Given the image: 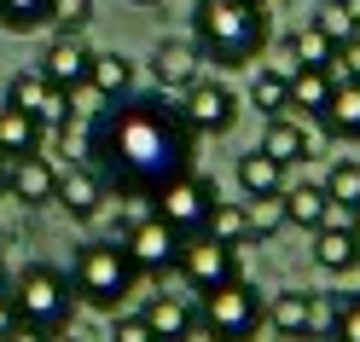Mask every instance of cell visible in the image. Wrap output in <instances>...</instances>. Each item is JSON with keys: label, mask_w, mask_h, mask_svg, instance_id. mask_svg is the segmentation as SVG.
Returning <instances> with one entry per match:
<instances>
[{"label": "cell", "mask_w": 360, "mask_h": 342, "mask_svg": "<svg viewBox=\"0 0 360 342\" xmlns=\"http://www.w3.org/2000/svg\"><path fill=\"white\" fill-rule=\"evenodd\" d=\"M12 308L24 325L35 331H64L70 325V313H76V290H70V272L53 267V261H30L24 272L12 279Z\"/></svg>", "instance_id": "cell-5"}, {"label": "cell", "mask_w": 360, "mask_h": 342, "mask_svg": "<svg viewBox=\"0 0 360 342\" xmlns=\"http://www.w3.org/2000/svg\"><path fill=\"white\" fill-rule=\"evenodd\" d=\"M343 296V290H337ZM331 342H360V296H343V308H337V331Z\"/></svg>", "instance_id": "cell-33"}, {"label": "cell", "mask_w": 360, "mask_h": 342, "mask_svg": "<svg viewBox=\"0 0 360 342\" xmlns=\"http://www.w3.org/2000/svg\"><path fill=\"white\" fill-rule=\"evenodd\" d=\"M285 221L290 226H302V232H320V221H326V186H308V180H302V186H290V180H285Z\"/></svg>", "instance_id": "cell-23"}, {"label": "cell", "mask_w": 360, "mask_h": 342, "mask_svg": "<svg viewBox=\"0 0 360 342\" xmlns=\"http://www.w3.org/2000/svg\"><path fill=\"white\" fill-rule=\"evenodd\" d=\"M267 41H274V29L256 0H198L192 6V47L204 53V64L244 70L262 58Z\"/></svg>", "instance_id": "cell-2"}, {"label": "cell", "mask_w": 360, "mask_h": 342, "mask_svg": "<svg viewBox=\"0 0 360 342\" xmlns=\"http://www.w3.org/2000/svg\"><path fill=\"white\" fill-rule=\"evenodd\" d=\"M87 93L94 99H128L134 93V58L122 53H94V70H87Z\"/></svg>", "instance_id": "cell-19"}, {"label": "cell", "mask_w": 360, "mask_h": 342, "mask_svg": "<svg viewBox=\"0 0 360 342\" xmlns=\"http://www.w3.org/2000/svg\"><path fill=\"white\" fill-rule=\"evenodd\" d=\"M331 76H337V81H360V35H349L343 47H337V58H331Z\"/></svg>", "instance_id": "cell-35"}, {"label": "cell", "mask_w": 360, "mask_h": 342, "mask_svg": "<svg viewBox=\"0 0 360 342\" xmlns=\"http://www.w3.org/2000/svg\"><path fill=\"white\" fill-rule=\"evenodd\" d=\"M0 244H6V221H0Z\"/></svg>", "instance_id": "cell-45"}, {"label": "cell", "mask_w": 360, "mask_h": 342, "mask_svg": "<svg viewBox=\"0 0 360 342\" xmlns=\"http://www.w3.org/2000/svg\"><path fill=\"white\" fill-rule=\"evenodd\" d=\"M12 290V272H6V261H0V296H6Z\"/></svg>", "instance_id": "cell-41"}, {"label": "cell", "mask_w": 360, "mask_h": 342, "mask_svg": "<svg viewBox=\"0 0 360 342\" xmlns=\"http://www.w3.org/2000/svg\"><path fill=\"white\" fill-rule=\"evenodd\" d=\"M331 58H337V41H331L326 29L302 24V29L285 35V64H279V70H285V76H290V70H331Z\"/></svg>", "instance_id": "cell-17"}, {"label": "cell", "mask_w": 360, "mask_h": 342, "mask_svg": "<svg viewBox=\"0 0 360 342\" xmlns=\"http://www.w3.org/2000/svg\"><path fill=\"white\" fill-rule=\"evenodd\" d=\"M6 186H12V157H0V197H6Z\"/></svg>", "instance_id": "cell-40"}, {"label": "cell", "mask_w": 360, "mask_h": 342, "mask_svg": "<svg viewBox=\"0 0 360 342\" xmlns=\"http://www.w3.org/2000/svg\"><path fill=\"white\" fill-rule=\"evenodd\" d=\"M326 197L360 209V157H337V163L326 169Z\"/></svg>", "instance_id": "cell-30"}, {"label": "cell", "mask_w": 360, "mask_h": 342, "mask_svg": "<svg viewBox=\"0 0 360 342\" xmlns=\"http://www.w3.org/2000/svg\"><path fill=\"white\" fill-rule=\"evenodd\" d=\"M180 244H186V232H174L163 215H146V221L122 238V249L134 256V267H140V279H163V272H174Z\"/></svg>", "instance_id": "cell-9"}, {"label": "cell", "mask_w": 360, "mask_h": 342, "mask_svg": "<svg viewBox=\"0 0 360 342\" xmlns=\"http://www.w3.org/2000/svg\"><path fill=\"white\" fill-rule=\"evenodd\" d=\"M198 331L210 342H256V331L267 325V296L250 279H233L210 296H198Z\"/></svg>", "instance_id": "cell-4"}, {"label": "cell", "mask_w": 360, "mask_h": 342, "mask_svg": "<svg viewBox=\"0 0 360 342\" xmlns=\"http://www.w3.org/2000/svg\"><path fill=\"white\" fill-rule=\"evenodd\" d=\"M35 70L47 76L53 87L76 93V87H87V70H94V47L82 41V29H58V35L47 41V53H41Z\"/></svg>", "instance_id": "cell-11"}, {"label": "cell", "mask_w": 360, "mask_h": 342, "mask_svg": "<svg viewBox=\"0 0 360 342\" xmlns=\"http://www.w3.org/2000/svg\"><path fill=\"white\" fill-rule=\"evenodd\" d=\"M18 325H24V319H18V308H12V296H0V342H6Z\"/></svg>", "instance_id": "cell-37"}, {"label": "cell", "mask_w": 360, "mask_h": 342, "mask_svg": "<svg viewBox=\"0 0 360 342\" xmlns=\"http://www.w3.org/2000/svg\"><path fill=\"white\" fill-rule=\"evenodd\" d=\"M134 284H140V267H134V256L117 238L76 244V256H70V290H76V302L99 308V313H117L122 296H134Z\"/></svg>", "instance_id": "cell-3"}, {"label": "cell", "mask_w": 360, "mask_h": 342, "mask_svg": "<svg viewBox=\"0 0 360 342\" xmlns=\"http://www.w3.org/2000/svg\"><path fill=\"white\" fill-rule=\"evenodd\" d=\"M250 105L262 110V117H290V76L279 70V64H262V70L250 76Z\"/></svg>", "instance_id": "cell-24"}, {"label": "cell", "mask_w": 360, "mask_h": 342, "mask_svg": "<svg viewBox=\"0 0 360 342\" xmlns=\"http://www.w3.org/2000/svg\"><path fill=\"white\" fill-rule=\"evenodd\" d=\"M70 99H76V93L53 87L41 70H18V76L6 81V105H12V110H30L41 128H64V122H70V117H76Z\"/></svg>", "instance_id": "cell-10"}, {"label": "cell", "mask_w": 360, "mask_h": 342, "mask_svg": "<svg viewBox=\"0 0 360 342\" xmlns=\"http://www.w3.org/2000/svg\"><path fill=\"white\" fill-rule=\"evenodd\" d=\"M174 272L186 279L192 296H210V290H221V284L244 279V272H238V249H233V244H221V238H210V232H186Z\"/></svg>", "instance_id": "cell-7"}, {"label": "cell", "mask_w": 360, "mask_h": 342, "mask_svg": "<svg viewBox=\"0 0 360 342\" xmlns=\"http://www.w3.org/2000/svg\"><path fill=\"white\" fill-rule=\"evenodd\" d=\"M110 186H105V180H99V169L94 163H82V169H58V209H70V221H94L99 209H105V197Z\"/></svg>", "instance_id": "cell-14"}, {"label": "cell", "mask_w": 360, "mask_h": 342, "mask_svg": "<svg viewBox=\"0 0 360 342\" xmlns=\"http://www.w3.org/2000/svg\"><path fill=\"white\" fill-rule=\"evenodd\" d=\"M262 151L274 157V163L297 169L302 157H314V133L302 117H267V133H262Z\"/></svg>", "instance_id": "cell-16"}, {"label": "cell", "mask_w": 360, "mask_h": 342, "mask_svg": "<svg viewBox=\"0 0 360 342\" xmlns=\"http://www.w3.org/2000/svg\"><path fill=\"white\" fill-rule=\"evenodd\" d=\"M134 6H157V0H134Z\"/></svg>", "instance_id": "cell-46"}, {"label": "cell", "mask_w": 360, "mask_h": 342, "mask_svg": "<svg viewBox=\"0 0 360 342\" xmlns=\"http://www.w3.org/2000/svg\"><path fill=\"white\" fill-rule=\"evenodd\" d=\"M267 325H274L279 336H308V290H279L274 302H267Z\"/></svg>", "instance_id": "cell-26"}, {"label": "cell", "mask_w": 360, "mask_h": 342, "mask_svg": "<svg viewBox=\"0 0 360 342\" xmlns=\"http://www.w3.org/2000/svg\"><path fill=\"white\" fill-rule=\"evenodd\" d=\"M337 279H343V296H360V261H354V267H343Z\"/></svg>", "instance_id": "cell-38"}, {"label": "cell", "mask_w": 360, "mask_h": 342, "mask_svg": "<svg viewBox=\"0 0 360 342\" xmlns=\"http://www.w3.org/2000/svg\"><path fill=\"white\" fill-rule=\"evenodd\" d=\"M343 6H349V18H354V24H360V0H343Z\"/></svg>", "instance_id": "cell-43"}, {"label": "cell", "mask_w": 360, "mask_h": 342, "mask_svg": "<svg viewBox=\"0 0 360 342\" xmlns=\"http://www.w3.org/2000/svg\"><path fill=\"white\" fill-rule=\"evenodd\" d=\"M210 209H215V180H204L198 169H180L151 192V215H163L174 232H204Z\"/></svg>", "instance_id": "cell-6"}, {"label": "cell", "mask_w": 360, "mask_h": 342, "mask_svg": "<svg viewBox=\"0 0 360 342\" xmlns=\"http://www.w3.org/2000/svg\"><path fill=\"white\" fill-rule=\"evenodd\" d=\"M331 87H337L331 70H290V117L320 122V110H326V99H331Z\"/></svg>", "instance_id": "cell-20"}, {"label": "cell", "mask_w": 360, "mask_h": 342, "mask_svg": "<svg viewBox=\"0 0 360 342\" xmlns=\"http://www.w3.org/2000/svg\"><path fill=\"white\" fill-rule=\"evenodd\" d=\"M320 128L331 133V140H360V81H337L331 87V99L320 110Z\"/></svg>", "instance_id": "cell-18"}, {"label": "cell", "mask_w": 360, "mask_h": 342, "mask_svg": "<svg viewBox=\"0 0 360 342\" xmlns=\"http://www.w3.org/2000/svg\"><path fill=\"white\" fill-rule=\"evenodd\" d=\"M244 215H250V244H267V238H279L285 226H290L279 192H267V197H244Z\"/></svg>", "instance_id": "cell-28"}, {"label": "cell", "mask_w": 360, "mask_h": 342, "mask_svg": "<svg viewBox=\"0 0 360 342\" xmlns=\"http://www.w3.org/2000/svg\"><path fill=\"white\" fill-rule=\"evenodd\" d=\"M198 76H204V53L192 47V35L186 41H157V47H151V81H157V93H186Z\"/></svg>", "instance_id": "cell-12"}, {"label": "cell", "mask_w": 360, "mask_h": 342, "mask_svg": "<svg viewBox=\"0 0 360 342\" xmlns=\"http://www.w3.org/2000/svg\"><path fill=\"white\" fill-rule=\"evenodd\" d=\"M174 110H180V122H186L192 133H210V140H215V133H227L238 122V93L221 76H198L186 93H180Z\"/></svg>", "instance_id": "cell-8"}, {"label": "cell", "mask_w": 360, "mask_h": 342, "mask_svg": "<svg viewBox=\"0 0 360 342\" xmlns=\"http://www.w3.org/2000/svg\"><path fill=\"white\" fill-rule=\"evenodd\" d=\"M256 6H262V0H256Z\"/></svg>", "instance_id": "cell-47"}, {"label": "cell", "mask_w": 360, "mask_h": 342, "mask_svg": "<svg viewBox=\"0 0 360 342\" xmlns=\"http://www.w3.org/2000/svg\"><path fill=\"white\" fill-rule=\"evenodd\" d=\"M337 308H343V296L308 290V336H314V342H331V331H337Z\"/></svg>", "instance_id": "cell-31"}, {"label": "cell", "mask_w": 360, "mask_h": 342, "mask_svg": "<svg viewBox=\"0 0 360 342\" xmlns=\"http://www.w3.org/2000/svg\"><path fill=\"white\" fill-rule=\"evenodd\" d=\"M192 145L198 133L180 122V110L163 93L110 99L87 128V157H94L99 180L117 192H146V197L180 169H192Z\"/></svg>", "instance_id": "cell-1"}, {"label": "cell", "mask_w": 360, "mask_h": 342, "mask_svg": "<svg viewBox=\"0 0 360 342\" xmlns=\"http://www.w3.org/2000/svg\"><path fill=\"white\" fill-rule=\"evenodd\" d=\"M110 342H151V331H146L140 313H117L110 319Z\"/></svg>", "instance_id": "cell-36"}, {"label": "cell", "mask_w": 360, "mask_h": 342, "mask_svg": "<svg viewBox=\"0 0 360 342\" xmlns=\"http://www.w3.org/2000/svg\"><path fill=\"white\" fill-rule=\"evenodd\" d=\"M314 29H326V35L337 41V47H343L349 35H360V24H354V18H349V6H343V0H326V6L314 12Z\"/></svg>", "instance_id": "cell-32"}, {"label": "cell", "mask_w": 360, "mask_h": 342, "mask_svg": "<svg viewBox=\"0 0 360 342\" xmlns=\"http://www.w3.org/2000/svg\"><path fill=\"white\" fill-rule=\"evenodd\" d=\"M47 342H76V336H70V325H64V331H53V336H47Z\"/></svg>", "instance_id": "cell-42"}, {"label": "cell", "mask_w": 360, "mask_h": 342, "mask_svg": "<svg viewBox=\"0 0 360 342\" xmlns=\"http://www.w3.org/2000/svg\"><path fill=\"white\" fill-rule=\"evenodd\" d=\"M41 140H47V128H41L30 110H12V105L0 110V157H12V163H18V157L41 151Z\"/></svg>", "instance_id": "cell-22"}, {"label": "cell", "mask_w": 360, "mask_h": 342, "mask_svg": "<svg viewBox=\"0 0 360 342\" xmlns=\"http://www.w3.org/2000/svg\"><path fill=\"white\" fill-rule=\"evenodd\" d=\"M94 18V0H53V29H82Z\"/></svg>", "instance_id": "cell-34"}, {"label": "cell", "mask_w": 360, "mask_h": 342, "mask_svg": "<svg viewBox=\"0 0 360 342\" xmlns=\"http://www.w3.org/2000/svg\"><path fill=\"white\" fill-rule=\"evenodd\" d=\"M53 24V0H0V29L6 35H35Z\"/></svg>", "instance_id": "cell-27"}, {"label": "cell", "mask_w": 360, "mask_h": 342, "mask_svg": "<svg viewBox=\"0 0 360 342\" xmlns=\"http://www.w3.org/2000/svg\"><path fill=\"white\" fill-rule=\"evenodd\" d=\"M233 174H238V192H244V197H267V192H285V174H290V169L274 163V157L256 145V151H244V157H238V169H233Z\"/></svg>", "instance_id": "cell-21"}, {"label": "cell", "mask_w": 360, "mask_h": 342, "mask_svg": "<svg viewBox=\"0 0 360 342\" xmlns=\"http://www.w3.org/2000/svg\"><path fill=\"white\" fill-rule=\"evenodd\" d=\"M6 197H18L24 209H47V203L58 197V163H53V157H41V151L18 157V163H12V186H6Z\"/></svg>", "instance_id": "cell-13"}, {"label": "cell", "mask_w": 360, "mask_h": 342, "mask_svg": "<svg viewBox=\"0 0 360 342\" xmlns=\"http://www.w3.org/2000/svg\"><path fill=\"white\" fill-rule=\"evenodd\" d=\"M354 261H360L354 232H343V226H320V232H314V267L320 272H343Z\"/></svg>", "instance_id": "cell-25"}, {"label": "cell", "mask_w": 360, "mask_h": 342, "mask_svg": "<svg viewBox=\"0 0 360 342\" xmlns=\"http://www.w3.org/2000/svg\"><path fill=\"white\" fill-rule=\"evenodd\" d=\"M140 319H146L151 342H192L198 336V313H192L186 296H146Z\"/></svg>", "instance_id": "cell-15"}, {"label": "cell", "mask_w": 360, "mask_h": 342, "mask_svg": "<svg viewBox=\"0 0 360 342\" xmlns=\"http://www.w3.org/2000/svg\"><path fill=\"white\" fill-rule=\"evenodd\" d=\"M349 232H354V249H360V209H354V226H349Z\"/></svg>", "instance_id": "cell-44"}, {"label": "cell", "mask_w": 360, "mask_h": 342, "mask_svg": "<svg viewBox=\"0 0 360 342\" xmlns=\"http://www.w3.org/2000/svg\"><path fill=\"white\" fill-rule=\"evenodd\" d=\"M47 336H53V331H35V325H18V331H12L6 342H47Z\"/></svg>", "instance_id": "cell-39"}, {"label": "cell", "mask_w": 360, "mask_h": 342, "mask_svg": "<svg viewBox=\"0 0 360 342\" xmlns=\"http://www.w3.org/2000/svg\"><path fill=\"white\" fill-rule=\"evenodd\" d=\"M204 232L221 238V244H233V249H244V244H250V215H244V203H221V197H215Z\"/></svg>", "instance_id": "cell-29"}]
</instances>
